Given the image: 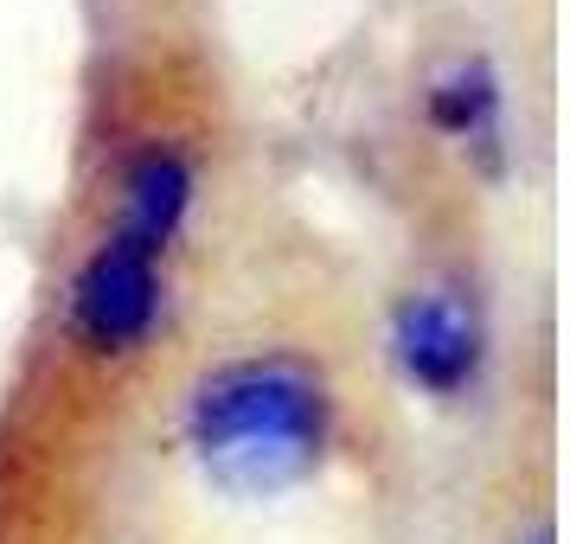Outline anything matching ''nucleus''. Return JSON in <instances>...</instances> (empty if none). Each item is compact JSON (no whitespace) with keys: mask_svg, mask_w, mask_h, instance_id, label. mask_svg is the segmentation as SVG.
Instances as JSON below:
<instances>
[{"mask_svg":"<svg viewBox=\"0 0 570 544\" xmlns=\"http://www.w3.org/2000/svg\"><path fill=\"white\" fill-rule=\"evenodd\" d=\"M327 416L334 411H327V385L314 365L288 359V353H257V359H232L199 378L186 436L218 487L269 500L321 467Z\"/></svg>","mask_w":570,"mask_h":544,"instance_id":"nucleus-1","label":"nucleus"},{"mask_svg":"<svg viewBox=\"0 0 570 544\" xmlns=\"http://www.w3.org/2000/svg\"><path fill=\"white\" fill-rule=\"evenodd\" d=\"M155 314H160V250L116 231L78 269L71 320L90 339V353H135L155 327Z\"/></svg>","mask_w":570,"mask_h":544,"instance_id":"nucleus-2","label":"nucleus"},{"mask_svg":"<svg viewBox=\"0 0 570 544\" xmlns=\"http://www.w3.org/2000/svg\"><path fill=\"white\" fill-rule=\"evenodd\" d=\"M391 353L397 372L430 397H455L481 372V320L474 301L455 288H416L391 314Z\"/></svg>","mask_w":570,"mask_h":544,"instance_id":"nucleus-3","label":"nucleus"},{"mask_svg":"<svg viewBox=\"0 0 570 544\" xmlns=\"http://www.w3.org/2000/svg\"><path fill=\"white\" fill-rule=\"evenodd\" d=\"M193 211V160L174 141H148L122 174V237L167 250Z\"/></svg>","mask_w":570,"mask_h":544,"instance_id":"nucleus-4","label":"nucleus"},{"mask_svg":"<svg viewBox=\"0 0 570 544\" xmlns=\"http://www.w3.org/2000/svg\"><path fill=\"white\" fill-rule=\"evenodd\" d=\"M430 122L449 141L468 148H493L500 141V78H493L481 58H462L455 71H442L430 90Z\"/></svg>","mask_w":570,"mask_h":544,"instance_id":"nucleus-5","label":"nucleus"},{"mask_svg":"<svg viewBox=\"0 0 570 544\" xmlns=\"http://www.w3.org/2000/svg\"><path fill=\"white\" fill-rule=\"evenodd\" d=\"M525 544H551V532H532V538H525Z\"/></svg>","mask_w":570,"mask_h":544,"instance_id":"nucleus-6","label":"nucleus"}]
</instances>
